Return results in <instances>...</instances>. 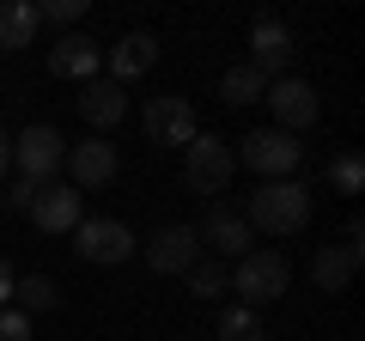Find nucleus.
Wrapping results in <instances>:
<instances>
[{"mask_svg": "<svg viewBox=\"0 0 365 341\" xmlns=\"http://www.w3.org/2000/svg\"><path fill=\"white\" fill-rule=\"evenodd\" d=\"M244 220H250V232L292 238V232L311 225V189H304L299 177H287V183H262L256 195L244 201Z\"/></svg>", "mask_w": 365, "mask_h": 341, "instance_id": "f257e3e1", "label": "nucleus"}, {"mask_svg": "<svg viewBox=\"0 0 365 341\" xmlns=\"http://www.w3.org/2000/svg\"><path fill=\"white\" fill-rule=\"evenodd\" d=\"M287 287H292V268H287V256H280V250H250V256H237L232 292H237V305H244V311L274 305Z\"/></svg>", "mask_w": 365, "mask_h": 341, "instance_id": "f03ea898", "label": "nucleus"}, {"mask_svg": "<svg viewBox=\"0 0 365 341\" xmlns=\"http://www.w3.org/2000/svg\"><path fill=\"white\" fill-rule=\"evenodd\" d=\"M232 158H237V165H250V170H262L268 183H287V177H299V170H304V146H299V134H280V128H256V134H244Z\"/></svg>", "mask_w": 365, "mask_h": 341, "instance_id": "7ed1b4c3", "label": "nucleus"}, {"mask_svg": "<svg viewBox=\"0 0 365 341\" xmlns=\"http://www.w3.org/2000/svg\"><path fill=\"white\" fill-rule=\"evenodd\" d=\"M232 141H220V134H195V141L182 146V183L195 189V195H220V189H232Z\"/></svg>", "mask_w": 365, "mask_h": 341, "instance_id": "20e7f679", "label": "nucleus"}, {"mask_svg": "<svg viewBox=\"0 0 365 341\" xmlns=\"http://www.w3.org/2000/svg\"><path fill=\"white\" fill-rule=\"evenodd\" d=\"M13 165L25 170V183L43 189V183H55V170L67 165V141L49 128V122H31V128L13 141Z\"/></svg>", "mask_w": 365, "mask_h": 341, "instance_id": "39448f33", "label": "nucleus"}, {"mask_svg": "<svg viewBox=\"0 0 365 341\" xmlns=\"http://www.w3.org/2000/svg\"><path fill=\"white\" fill-rule=\"evenodd\" d=\"M73 256L79 263H98V268H116L134 256V232L122 220H79L73 225Z\"/></svg>", "mask_w": 365, "mask_h": 341, "instance_id": "423d86ee", "label": "nucleus"}, {"mask_svg": "<svg viewBox=\"0 0 365 341\" xmlns=\"http://www.w3.org/2000/svg\"><path fill=\"white\" fill-rule=\"evenodd\" d=\"M262 104L274 110V128L280 134H304L317 116H323V104H317V92L304 86V79H268V92H262Z\"/></svg>", "mask_w": 365, "mask_h": 341, "instance_id": "0eeeda50", "label": "nucleus"}, {"mask_svg": "<svg viewBox=\"0 0 365 341\" xmlns=\"http://www.w3.org/2000/svg\"><path fill=\"white\" fill-rule=\"evenodd\" d=\"M140 128L153 146H189L201 134L195 110H189V98H153V104L140 110Z\"/></svg>", "mask_w": 365, "mask_h": 341, "instance_id": "6e6552de", "label": "nucleus"}, {"mask_svg": "<svg viewBox=\"0 0 365 341\" xmlns=\"http://www.w3.org/2000/svg\"><path fill=\"white\" fill-rule=\"evenodd\" d=\"M292 31L280 25V19H268L262 13L256 25H250V67H256L262 79H287V67H292Z\"/></svg>", "mask_w": 365, "mask_h": 341, "instance_id": "1a4fd4ad", "label": "nucleus"}, {"mask_svg": "<svg viewBox=\"0 0 365 341\" xmlns=\"http://www.w3.org/2000/svg\"><path fill=\"white\" fill-rule=\"evenodd\" d=\"M195 263H201L195 225H165V232L146 238V268H153V275H189Z\"/></svg>", "mask_w": 365, "mask_h": 341, "instance_id": "9d476101", "label": "nucleus"}, {"mask_svg": "<svg viewBox=\"0 0 365 341\" xmlns=\"http://www.w3.org/2000/svg\"><path fill=\"white\" fill-rule=\"evenodd\" d=\"M195 238H201V250H220L225 263L256 250V232H250V220L237 208H207V220L195 225Z\"/></svg>", "mask_w": 365, "mask_h": 341, "instance_id": "9b49d317", "label": "nucleus"}, {"mask_svg": "<svg viewBox=\"0 0 365 341\" xmlns=\"http://www.w3.org/2000/svg\"><path fill=\"white\" fill-rule=\"evenodd\" d=\"M67 170H73V189H104V183H116L122 158H116V146L104 134H91V141L67 146Z\"/></svg>", "mask_w": 365, "mask_h": 341, "instance_id": "f8f14e48", "label": "nucleus"}, {"mask_svg": "<svg viewBox=\"0 0 365 341\" xmlns=\"http://www.w3.org/2000/svg\"><path fill=\"white\" fill-rule=\"evenodd\" d=\"M25 213L37 220V232H55V238L73 232V225L86 220V213H79V189H73V183H43L37 195H31Z\"/></svg>", "mask_w": 365, "mask_h": 341, "instance_id": "ddd939ff", "label": "nucleus"}, {"mask_svg": "<svg viewBox=\"0 0 365 341\" xmlns=\"http://www.w3.org/2000/svg\"><path fill=\"white\" fill-rule=\"evenodd\" d=\"M79 116H86L91 128H116V122L128 116V92H122L116 79H91L86 98H79Z\"/></svg>", "mask_w": 365, "mask_h": 341, "instance_id": "4468645a", "label": "nucleus"}, {"mask_svg": "<svg viewBox=\"0 0 365 341\" xmlns=\"http://www.w3.org/2000/svg\"><path fill=\"white\" fill-rule=\"evenodd\" d=\"M153 61H158V37H146V31H128V37L110 49V79H116V86H128V79H140Z\"/></svg>", "mask_w": 365, "mask_h": 341, "instance_id": "2eb2a0df", "label": "nucleus"}, {"mask_svg": "<svg viewBox=\"0 0 365 341\" xmlns=\"http://www.w3.org/2000/svg\"><path fill=\"white\" fill-rule=\"evenodd\" d=\"M49 73L55 79H86L91 86V73H98V43L91 37H61L49 49Z\"/></svg>", "mask_w": 365, "mask_h": 341, "instance_id": "dca6fc26", "label": "nucleus"}, {"mask_svg": "<svg viewBox=\"0 0 365 341\" xmlns=\"http://www.w3.org/2000/svg\"><path fill=\"white\" fill-rule=\"evenodd\" d=\"M31 43H37V6L0 0V49H31Z\"/></svg>", "mask_w": 365, "mask_h": 341, "instance_id": "f3484780", "label": "nucleus"}, {"mask_svg": "<svg viewBox=\"0 0 365 341\" xmlns=\"http://www.w3.org/2000/svg\"><path fill=\"white\" fill-rule=\"evenodd\" d=\"M311 275H317V287H323V292H347L353 275H359V263H353L341 244H323V250L311 256Z\"/></svg>", "mask_w": 365, "mask_h": 341, "instance_id": "a211bd4d", "label": "nucleus"}, {"mask_svg": "<svg viewBox=\"0 0 365 341\" xmlns=\"http://www.w3.org/2000/svg\"><path fill=\"white\" fill-rule=\"evenodd\" d=\"M55 305H61V287H55L49 275H19L13 280V311L43 317V311H55Z\"/></svg>", "mask_w": 365, "mask_h": 341, "instance_id": "6ab92c4d", "label": "nucleus"}, {"mask_svg": "<svg viewBox=\"0 0 365 341\" xmlns=\"http://www.w3.org/2000/svg\"><path fill=\"white\" fill-rule=\"evenodd\" d=\"M262 92H268V79H262L250 61L225 67V79H220V98H225V104H262Z\"/></svg>", "mask_w": 365, "mask_h": 341, "instance_id": "aec40b11", "label": "nucleus"}, {"mask_svg": "<svg viewBox=\"0 0 365 341\" xmlns=\"http://www.w3.org/2000/svg\"><path fill=\"white\" fill-rule=\"evenodd\" d=\"M220 341H268V329H262V311L225 305V311H220Z\"/></svg>", "mask_w": 365, "mask_h": 341, "instance_id": "412c9836", "label": "nucleus"}, {"mask_svg": "<svg viewBox=\"0 0 365 341\" xmlns=\"http://www.w3.org/2000/svg\"><path fill=\"white\" fill-rule=\"evenodd\" d=\"M182 280H189L195 299H220V292H232V263H195Z\"/></svg>", "mask_w": 365, "mask_h": 341, "instance_id": "4be33fe9", "label": "nucleus"}, {"mask_svg": "<svg viewBox=\"0 0 365 341\" xmlns=\"http://www.w3.org/2000/svg\"><path fill=\"white\" fill-rule=\"evenodd\" d=\"M329 189H335V195H359L365 189V158L359 153H335L329 158Z\"/></svg>", "mask_w": 365, "mask_h": 341, "instance_id": "5701e85b", "label": "nucleus"}, {"mask_svg": "<svg viewBox=\"0 0 365 341\" xmlns=\"http://www.w3.org/2000/svg\"><path fill=\"white\" fill-rule=\"evenodd\" d=\"M86 19V0H43L37 6V25H79Z\"/></svg>", "mask_w": 365, "mask_h": 341, "instance_id": "b1692460", "label": "nucleus"}, {"mask_svg": "<svg viewBox=\"0 0 365 341\" xmlns=\"http://www.w3.org/2000/svg\"><path fill=\"white\" fill-rule=\"evenodd\" d=\"M0 341H31V317L6 305V311H0Z\"/></svg>", "mask_w": 365, "mask_h": 341, "instance_id": "393cba45", "label": "nucleus"}, {"mask_svg": "<svg viewBox=\"0 0 365 341\" xmlns=\"http://www.w3.org/2000/svg\"><path fill=\"white\" fill-rule=\"evenodd\" d=\"M31 195H37V183H13V189H6V208L25 213V208H31Z\"/></svg>", "mask_w": 365, "mask_h": 341, "instance_id": "a878e982", "label": "nucleus"}, {"mask_svg": "<svg viewBox=\"0 0 365 341\" xmlns=\"http://www.w3.org/2000/svg\"><path fill=\"white\" fill-rule=\"evenodd\" d=\"M13 263H6V256H0V311H6V305H13Z\"/></svg>", "mask_w": 365, "mask_h": 341, "instance_id": "bb28decb", "label": "nucleus"}, {"mask_svg": "<svg viewBox=\"0 0 365 341\" xmlns=\"http://www.w3.org/2000/svg\"><path fill=\"white\" fill-rule=\"evenodd\" d=\"M6 165H13V141L0 134V177H6Z\"/></svg>", "mask_w": 365, "mask_h": 341, "instance_id": "cd10ccee", "label": "nucleus"}]
</instances>
